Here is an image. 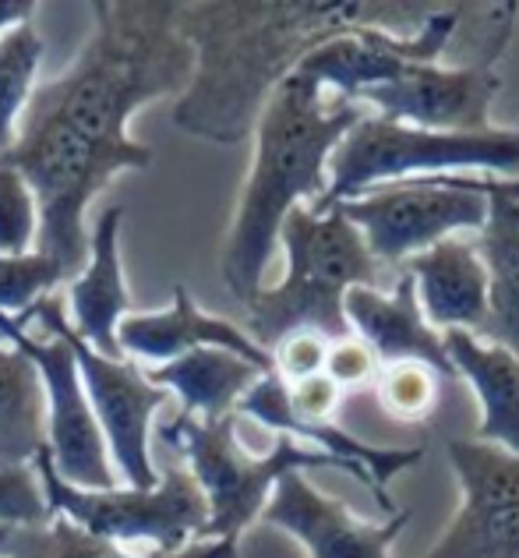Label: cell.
I'll use <instances>...</instances> for the list:
<instances>
[{
  "instance_id": "obj_17",
  "label": "cell",
  "mask_w": 519,
  "mask_h": 558,
  "mask_svg": "<svg viewBox=\"0 0 519 558\" xmlns=\"http://www.w3.org/2000/svg\"><path fill=\"white\" fill-rule=\"evenodd\" d=\"M121 205H110V209L99 213L93 233H88V244H93L88 266L82 269V276L71 279L68 290L74 332L107 357H121L117 326H121V318H128L131 307V290L121 266Z\"/></svg>"
},
{
  "instance_id": "obj_2",
  "label": "cell",
  "mask_w": 519,
  "mask_h": 558,
  "mask_svg": "<svg viewBox=\"0 0 519 558\" xmlns=\"http://www.w3.org/2000/svg\"><path fill=\"white\" fill-rule=\"evenodd\" d=\"M181 0H96L93 36L74 64L36 85L22 121L64 128L102 153L153 167V149L128 124L156 99H181L195 75V47L177 28Z\"/></svg>"
},
{
  "instance_id": "obj_24",
  "label": "cell",
  "mask_w": 519,
  "mask_h": 558,
  "mask_svg": "<svg viewBox=\"0 0 519 558\" xmlns=\"http://www.w3.org/2000/svg\"><path fill=\"white\" fill-rule=\"evenodd\" d=\"M43 61V36L33 22L0 36V156L19 138L22 113L36 93V71Z\"/></svg>"
},
{
  "instance_id": "obj_18",
  "label": "cell",
  "mask_w": 519,
  "mask_h": 558,
  "mask_svg": "<svg viewBox=\"0 0 519 558\" xmlns=\"http://www.w3.org/2000/svg\"><path fill=\"white\" fill-rule=\"evenodd\" d=\"M403 272L413 276L427 326L481 336L487 322V269L478 255V244L449 238L413 255Z\"/></svg>"
},
{
  "instance_id": "obj_11",
  "label": "cell",
  "mask_w": 519,
  "mask_h": 558,
  "mask_svg": "<svg viewBox=\"0 0 519 558\" xmlns=\"http://www.w3.org/2000/svg\"><path fill=\"white\" fill-rule=\"evenodd\" d=\"M463 506L424 558H519V452L449 438L445 442Z\"/></svg>"
},
{
  "instance_id": "obj_4",
  "label": "cell",
  "mask_w": 519,
  "mask_h": 558,
  "mask_svg": "<svg viewBox=\"0 0 519 558\" xmlns=\"http://www.w3.org/2000/svg\"><path fill=\"white\" fill-rule=\"evenodd\" d=\"M279 241L287 247V276L258 290L248 304L251 340L273 350L290 332H322L325 340H347L350 322L343 301L353 287H378L382 262L367 252L364 233L343 209L311 213L297 205L287 216Z\"/></svg>"
},
{
  "instance_id": "obj_19",
  "label": "cell",
  "mask_w": 519,
  "mask_h": 558,
  "mask_svg": "<svg viewBox=\"0 0 519 558\" xmlns=\"http://www.w3.org/2000/svg\"><path fill=\"white\" fill-rule=\"evenodd\" d=\"M445 354H449L456 378L463 375L481 403V442L519 452V357L506 347L487 343L481 336L449 329L442 332Z\"/></svg>"
},
{
  "instance_id": "obj_15",
  "label": "cell",
  "mask_w": 519,
  "mask_h": 558,
  "mask_svg": "<svg viewBox=\"0 0 519 558\" xmlns=\"http://www.w3.org/2000/svg\"><path fill=\"white\" fill-rule=\"evenodd\" d=\"M117 347H121L128 357L153 364V368L170 364L184 354H195V350L216 347V350H230V354L258 364L262 372H276L269 350L251 340L233 322L198 312V304L184 283L173 287V301L170 307H162V312L121 318V326H117Z\"/></svg>"
},
{
  "instance_id": "obj_26",
  "label": "cell",
  "mask_w": 519,
  "mask_h": 558,
  "mask_svg": "<svg viewBox=\"0 0 519 558\" xmlns=\"http://www.w3.org/2000/svg\"><path fill=\"white\" fill-rule=\"evenodd\" d=\"M64 269L47 255H0V315L19 318L64 283Z\"/></svg>"
},
{
  "instance_id": "obj_10",
  "label": "cell",
  "mask_w": 519,
  "mask_h": 558,
  "mask_svg": "<svg viewBox=\"0 0 519 558\" xmlns=\"http://www.w3.org/2000/svg\"><path fill=\"white\" fill-rule=\"evenodd\" d=\"M0 340L19 347L22 354L36 364V372L47 389V410H50V432L47 446L57 474H61L74 488L88 492H110L117 488V466L110 460L107 438L96 421V410L88 403V392L82 386L79 361H74L71 347L57 336L36 340L25 332L19 318L0 315Z\"/></svg>"
},
{
  "instance_id": "obj_22",
  "label": "cell",
  "mask_w": 519,
  "mask_h": 558,
  "mask_svg": "<svg viewBox=\"0 0 519 558\" xmlns=\"http://www.w3.org/2000/svg\"><path fill=\"white\" fill-rule=\"evenodd\" d=\"M47 389L19 347L0 343V474L36 463L47 449Z\"/></svg>"
},
{
  "instance_id": "obj_12",
  "label": "cell",
  "mask_w": 519,
  "mask_h": 558,
  "mask_svg": "<svg viewBox=\"0 0 519 558\" xmlns=\"http://www.w3.org/2000/svg\"><path fill=\"white\" fill-rule=\"evenodd\" d=\"M467 4L435 8L413 33L399 36L389 28H350V33L329 39L304 64L293 71L322 93H336L343 99L361 102L364 93L403 78L421 64H438L459 33Z\"/></svg>"
},
{
  "instance_id": "obj_31",
  "label": "cell",
  "mask_w": 519,
  "mask_h": 558,
  "mask_svg": "<svg viewBox=\"0 0 519 558\" xmlns=\"http://www.w3.org/2000/svg\"><path fill=\"white\" fill-rule=\"evenodd\" d=\"M36 4L33 0H0V36H8L11 28L33 22Z\"/></svg>"
},
{
  "instance_id": "obj_30",
  "label": "cell",
  "mask_w": 519,
  "mask_h": 558,
  "mask_svg": "<svg viewBox=\"0 0 519 558\" xmlns=\"http://www.w3.org/2000/svg\"><path fill=\"white\" fill-rule=\"evenodd\" d=\"M378 372H382V361L371 354V347L361 343L358 336H347V340L329 343V357H325V375H329L343 392L375 386Z\"/></svg>"
},
{
  "instance_id": "obj_14",
  "label": "cell",
  "mask_w": 519,
  "mask_h": 558,
  "mask_svg": "<svg viewBox=\"0 0 519 558\" xmlns=\"http://www.w3.org/2000/svg\"><path fill=\"white\" fill-rule=\"evenodd\" d=\"M262 523L290 534L307 558H389L396 537L410 523V509L393 512L385 523L361 520L339 498L315 488L304 470H290L273 488Z\"/></svg>"
},
{
  "instance_id": "obj_7",
  "label": "cell",
  "mask_w": 519,
  "mask_h": 558,
  "mask_svg": "<svg viewBox=\"0 0 519 558\" xmlns=\"http://www.w3.org/2000/svg\"><path fill=\"white\" fill-rule=\"evenodd\" d=\"M36 474L47 495L50 517H64L85 534L113 541V545H145L159 555L181 551L195 541H205L209 502L191 477L188 466H167L156 488H110L88 492L74 488L57 474L50 446L36 457Z\"/></svg>"
},
{
  "instance_id": "obj_9",
  "label": "cell",
  "mask_w": 519,
  "mask_h": 558,
  "mask_svg": "<svg viewBox=\"0 0 519 558\" xmlns=\"http://www.w3.org/2000/svg\"><path fill=\"white\" fill-rule=\"evenodd\" d=\"M19 322L22 326L36 322L47 336H57L71 347L113 466L121 470L131 488H156L159 474L153 466V452H148V424H153L156 410L170 400V392L148 381V375H142L131 361L107 357L96 347H88L64 315V301L53 293L19 315Z\"/></svg>"
},
{
  "instance_id": "obj_21",
  "label": "cell",
  "mask_w": 519,
  "mask_h": 558,
  "mask_svg": "<svg viewBox=\"0 0 519 558\" xmlns=\"http://www.w3.org/2000/svg\"><path fill=\"white\" fill-rule=\"evenodd\" d=\"M262 375L258 364L230 354V350H195L159 368H148V381H156L159 389L181 396V410L202 421L230 417L233 407L244 400V392L255 386Z\"/></svg>"
},
{
  "instance_id": "obj_8",
  "label": "cell",
  "mask_w": 519,
  "mask_h": 558,
  "mask_svg": "<svg viewBox=\"0 0 519 558\" xmlns=\"http://www.w3.org/2000/svg\"><path fill=\"white\" fill-rule=\"evenodd\" d=\"M339 209L364 233L367 252L382 266H399L427 247L459 238V230L481 233L492 209V178L481 181L445 173V178L393 181L361 198L339 202Z\"/></svg>"
},
{
  "instance_id": "obj_28",
  "label": "cell",
  "mask_w": 519,
  "mask_h": 558,
  "mask_svg": "<svg viewBox=\"0 0 519 558\" xmlns=\"http://www.w3.org/2000/svg\"><path fill=\"white\" fill-rule=\"evenodd\" d=\"M47 520L53 517L36 470L33 466L4 470L0 474V526H36Z\"/></svg>"
},
{
  "instance_id": "obj_6",
  "label": "cell",
  "mask_w": 519,
  "mask_h": 558,
  "mask_svg": "<svg viewBox=\"0 0 519 558\" xmlns=\"http://www.w3.org/2000/svg\"><path fill=\"white\" fill-rule=\"evenodd\" d=\"M159 438L170 449H181L188 457L191 477L209 502V526L205 541H241L251 523L262 520V509L269 506L273 488L290 470L307 466H339L343 463L325 457L318 449L297 446V438L276 435L265 457L248 452L237 438V414L219 421H202L191 414H177L159 428Z\"/></svg>"
},
{
  "instance_id": "obj_5",
  "label": "cell",
  "mask_w": 519,
  "mask_h": 558,
  "mask_svg": "<svg viewBox=\"0 0 519 558\" xmlns=\"http://www.w3.org/2000/svg\"><path fill=\"white\" fill-rule=\"evenodd\" d=\"M459 170H487L498 181H519V124L487 131H427L367 113L329 159V187L307 205L329 213L333 205L410 178H445Z\"/></svg>"
},
{
  "instance_id": "obj_1",
  "label": "cell",
  "mask_w": 519,
  "mask_h": 558,
  "mask_svg": "<svg viewBox=\"0 0 519 558\" xmlns=\"http://www.w3.org/2000/svg\"><path fill=\"white\" fill-rule=\"evenodd\" d=\"M435 8L413 0H181L177 28L195 47V75L170 121L191 138L241 145L304 57L350 28L407 36Z\"/></svg>"
},
{
  "instance_id": "obj_16",
  "label": "cell",
  "mask_w": 519,
  "mask_h": 558,
  "mask_svg": "<svg viewBox=\"0 0 519 558\" xmlns=\"http://www.w3.org/2000/svg\"><path fill=\"white\" fill-rule=\"evenodd\" d=\"M343 312L350 322V332L371 347L382 364L396 361H421L435 368L442 378H456V368L445 354L442 332L427 326L421 312L418 287L413 276L403 272L396 279L393 293H382L378 287H353L343 301Z\"/></svg>"
},
{
  "instance_id": "obj_27",
  "label": "cell",
  "mask_w": 519,
  "mask_h": 558,
  "mask_svg": "<svg viewBox=\"0 0 519 558\" xmlns=\"http://www.w3.org/2000/svg\"><path fill=\"white\" fill-rule=\"evenodd\" d=\"M39 238L33 187L14 167L0 163V255H28Z\"/></svg>"
},
{
  "instance_id": "obj_29",
  "label": "cell",
  "mask_w": 519,
  "mask_h": 558,
  "mask_svg": "<svg viewBox=\"0 0 519 558\" xmlns=\"http://www.w3.org/2000/svg\"><path fill=\"white\" fill-rule=\"evenodd\" d=\"M273 368L283 381H301L325 372V357H329V340L322 332H290L273 350Z\"/></svg>"
},
{
  "instance_id": "obj_3",
  "label": "cell",
  "mask_w": 519,
  "mask_h": 558,
  "mask_svg": "<svg viewBox=\"0 0 519 558\" xmlns=\"http://www.w3.org/2000/svg\"><path fill=\"white\" fill-rule=\"evenodd\" d=\"M367 117L364 102L325 96L301 75H290L255 124V156L237 202L233 227L219 258V276L244 307L258 298L287 216L329 187V159L336 145Z\"/></svg>"
},
{
  "instance_id": "obj_13",
  "label": "cell",
  "mask_w": 519,
  "mask_h": 558,
  "mask_svg": "<svg viewBox=\"0 0 519 558\" xmlns=\"http://www.w3.org/2000/svg\"><path fill=\"white\" fill-rule=\"evenodd\" d=\"M498 61H467L456 68L421 64L403 78L378 85L361 102L385 121L427 128V131H487L492 102L502 89Z\"/></svg>"
},
{
  "instance_id": "obj_25",
  "label": "cell",
  "mask_w": 519,
  "mask_h": 558,
  "mask_svg": "<svg viewBox=\"0 0 519 558\" xmlns=\"http://www.w3.org/2000/svg\"><path fill=\"white\" fill-rule=\"evenodd\" d=\"M438 386H442V375L421 361L382 364V372L375 378V392H378L382 410L403 424L424 421L435 414Z\"/></svg>"
},
{
  "instance_id": "obj_32",
  "label": "cell",
  "mask_w": 519,
  "mask_h": 558,
  "mask_svg": "<svg viewBox=\"0 0 519 558\" xmlns=\"http://www.w3.org/2000/svg\"><path fill=\"white\" fill-rule=\"evenodd\" d=\"M509 187L516 191V195H519V181H509Z\"/></svg>"
},
{
  "instance_id": "obj_20",
  "label": "cell",
  "mask_w": 519,
  "mask_h": 558,
  "mask_svg": "<svg viewBox=\"0 0 519 558\" xmlns=\"http://www.w3.org/2000/svg\"><path fill=\"white\" fill-rule=\"evenodd\" d=\"M478 255L487 269V322L481 336L519 357V195L492 178V209L481 227Z\"/></svg>"
},
{
  "instance_id": "obj_23",
  "label": "cell",
  "mask_w": 519,
  "mask_h": 558,
  "mask_svg": "<svg viewBox=\"0 0 519 558\" xmlns=\"http://www.w3.org/2000/svg\"><path fill=\"white\" fill-rule=\"evenodd\" d=\"M0 558H241L237 541H195L181 551L135 555L113 541L85 534L64 517L36 526H0Z\"/></svg>"
}]
</instances>
